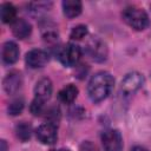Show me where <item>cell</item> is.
<instances>
[{
	"mask_svg": "<svg viewBox=\"0 0 151 151\" xmlns=\"http://www.w3.org/2000/svg\"><path fill=\"white\" fill-rule=\"evenodd\" d=\"M114 85L113 77L105 71L97 72L88 81L87 94L93 103H99L109 97Z\"/></svg>",
	"mask_w": 151,
	"mask_h": 151,
	"instance_id": "cell-1",
	"label": "cell"
},
{
	"mask_svg": "<svg viewBox=\"0 0 151 151\" xmlns=\"http://www.w3.org/2000/svg\"><path fill=\"white\" fill-rule=\"evenodd\" d=\"M122 18L130 27H132L136 31H143L150 24L146 12L137 6L125 7L122 12Z\"/></svg>",
	"mask_w": 151,
	"mask_h": 151,
	"instance_id": "cell-2",
	"label": "cell"
},
{
	"mask_svg": "<svg viewBox=\"0 0 151 151\" xmlns=\"http://www.w3.org/2000/svg\"><path fill=\"white\" fill-rule=\"evenodd\" d=\"M86 52L88 57L96 63H103L107 59L109 48L107 45L99 38H92L86 45Z\"/></svg>",
	"mask_w": 151,
	"mask_h": 151,
	"instance_id": "cell-3",
	"label": "cell"
},
{
	"mask_svg": "<svg viewBox=\"0 0 151 151\" xmlns=\"http://www.w3.org/2000/svg\"><path fill=\"white\" fill-rule=\"evenodd\" d=\"M80 57H81V48L72 42L64 46L59 53V60L66 67H72L77 65Z\"/></svg>",
	"mask_w": 151,
	"mask_h": 151,
	"instance_id": "cell-4",
	"label": "cell"
},
{
	"mask_svg": "<svg viewBox=\"0 0 151 151\" xmlns=\"http://www.w3.org/2000/svg\"><path fill=\"white\" fill-rule=\"evenodd\" d=\"M101 144L105 151H122L123 138L118 130H106L101 134Z\"/></svg>",
	"mask_w": 151,
	"mask_h": 151,
	"instance_id": "cell-5",
	"label": "cell"
},
{
	"mask_svg": "<svg viewBox=\"0 0 151 151\" xmlns=\"http://www.w3.org/2000/svg\"><path fill=\"white\" fill-rule=\"evenodd\" d=\"M35 134H37V138L39 139V142H41L42 144H46V145H52L58 139L57 126L50 122L41 124L37 129Z\"/></svg>",
	"mask_w": 151,
	"mask_h": 151,
	"instance_id": "cell-6",
	"label": "cell"
},
{
	"mask_svg": "<svg viewBox=\"0 0 151 151\" xmlns=\"http://www.w3.org/2000/svg\"><path fill=\"white\" fill-rule=\"evenodd\" d=\"M144 84V77L143 74H140L139 72H130L127 73L123 80H122V91L126 94H131L134 93L136 91H138Z\"/></svg>",
	"mask_w": 151,
	"mask_h": 151,
	"instance_id": "cell-7",
	"label": "cell"
},
{
	"mask_svg": "<svg viewBox=\"0 0 151 151\" xmlns=\"http://www.w3.org/2000/svg\"><path fill=\"white\" fill-rule=\"evenodd\" d=\"M48 53L44 50H31L25 57V61L31 68H41L48 63Z\"/></svg>",
	"mask_w": 151,
	"mask_h": 151,
	"instance_id": "cell-8",
	"label": "cell"
},
{
	"mask_svg": "<svg viewBox=\"0 0 151 151\" xmlns=\"http://www.w3.org/2000/svg\"><path fill=\"white\" fill-rule=\"evenodd\" d=\"M22 85V78L21 74L17 71L9 72L2 80V87L7 94H14L17 93Z\"/></svg>",
	"mask_w": 151,
	"mask_h": 151,
	"instance_id": "cell-9",
	"label": "cell"
},
{
	"mask_svg": "<svg viewBox=\"0 0 151 151\" xmlns=\"http://www.w3.org/2000/svg\"><path fill=\"white\" fill-rule=\"evenodd\" d=\"M52 91H53L52 81L48 78H41L34 86V96H35V98L41 100V101H44V103L51 98Z\"/></svg>",
	"mask_w": 151,
	"mask_h": 151,
	"instance_id": "cell-10",
	"label": "cell"
},
{
	"mask_svg": "<svg viewBox=\"0 0 151 151\" xmlns=\"http://www.w3.org/2000/svg\"><path fill=\"white\" fill-rule=\"evenodd\" d=\"M2 60L5 64H14L19 58V47L14 41H6L2 46Z\"/></svg>",
	"mask_w": 151,
	"mask_h": 151,
	"instance_id": "cell-11",
	"label": "cell"
},
{
	"mask_svg": "<svg viewBox=\"0 0 151 151\" xmlns=\"http://www.w3.org/2000/svg\"><path fill=\"white\" fill-rule=\"evenodd\" d=\"M12 32L18 39H25L27 37H29V34L32 32V26L25 19H17L13 22Z\"/></svg>",
	"mask_w": 151,
	"mask_h": 151,
	"instance_id": "cell-12",
	"label": "cell"
},
{
	"mask_svg": "<svg viewBox=\"0 0 151 151\" xmlns=\"http://www.w3.org/2000/svg\"><path fill=\"white\" fill-rule=\"evenodd\" d=\"M83 5L79 0H65L63 1V12L68 18H76L81 13Z\"/></svg>",
	"mask_w": 151,
	"mask_h": 151,
	"instance_id": "cell-13",
	"label": "cell"
},
{
	"mask_svg": "<svg viewBox=\"0 0 151 151\" xmlns=\"http://www.w3.org/2000/svg\"><path fill=\"white\" fill-rule=\"evenodd\" d=\"M78 96V87L73 84H68L65 87H63L59 93H58V98L61 103L64 104H71L76 100Z\"/></svg>",
	"mask_w": 151,
	"mask_h": 151,
	"instance_id": "cell-14",
	"label": "cell"
},
{
	"mask_svg": "<svg viewBox=\"0 0 151 151\" xmlns=\"http://www.w3.org/2000/svg\"><path fill=\"white\" fill-rule=\"evenodd\" d=\"M0 17L2 22L5 24H13L17 20V9L9 2H4L0 9Z\"/></svg>",
	"mask_w": 151,
	"mask_h": 151,
	"instance_id": "cell-15",
	"label": "cell"
},
{
	"mask_svg": "<svg viewBox=\"0 0 151 151\" xmlns=\"http://www.w3.org/2000/svg\"><path fill=\"white\" fill-rule=\"evenodd\" d=\"M15 136L21 142H27L32 134V126L27 122H20L15 125Z\"/></svg>",
	"mask_w": 151,
	"mask_h": 151,
	"instance_id": "cell-16",
	"label": "cell"
},
{
	"mask_svg": "<svg viewBox=\"0 0 151 151\" xmlns=\"http://www.w3.org/2000/svg\"><path fill=\"white\" fill-rule=\"evenodd\" d=\"M8 113L11 116H18L21 113V111L24 110V100L21 98H17L14 100H12L8 105Z\"/></svg>",
	"mask_w": 151,
	"mask_h": 151,
	"instance_id": "cell-17",
	"label": "cell"
},
{
	"mask_svg": "<svg viewBox=\"0 0 151 151\" xmlns=\"http://www.w3.org/2000/svg\"><path fill=\"white\" fill-rule=\"evenodd\" d=\"M87 33H88L87 26H85V25H78V26H76V27L72 28L70 37L73 40H81L83 38H85L87 35Z\"/></svg>",
	"mask_w": 151,
	"mask_h": 151,
	"instance_id": "cell-18",
	"label": "cell"
},
{
	"mask_svg": "<svg viewBox=\"0 0 151 151\" xmlns=\"http://www.w3.org/2000/svg\"><path fill=\"white\" fill-rule=\"evenodd\" d=\"M29 110L34 116H40L44 112V101L34 98L29 105Z\"/></svg>",
	"mask_w": 151,
	"mask_h": 151,
	"instance_id": "cell-19",
	"label": "cell"
},
{
	"mask_svg": "<svg viewBox=\"0 0 151 151\" xmlns=\"http://www.w3.org/2000/svg\"><path fill=\"white\" fill-rule=\"evenodd\" d=\"M79 151H98V147L96 146V144H93L90 140H85L80 144L79 146Z\"/></svg>",
	"mask_w": 151,
	"mask_h": 151,
	"instance_id": "cell-20",
	"label": "cell"
},
{
	"mask_svg": "<svg viewBox=\"0 0 151 151\" xmlns=\"http://www.w3.org/2000/svg\"><path fill=\"white\" fill-rule=\"evenodd\" d=\"M44 39H45V41H57L58 40V33H55V32H47L46 34H44Z\"/></svg>",
	"mask_w": 151,
	"mask_h": 151,
	"instance_id": "cell-21",
	"label": "cell"
},
{
	"mask_svg": "<svg viewBox=\"0 0 151 151\" xmlns=\"http://www.w3.org/2000/svg\"><path fill=\"white\" fill-rule=\"evenodd\" d=\"M0 144H1V151H7V144L4 139L0 142Z\"/></svg>",
	"mask_w": 151,
	"mask_h": 151,
	"instance_id": "cell-22",
	"label": "cell"
},
{
	"mask_svg": "<svg viewBox=\"0 0 151 151\" xmlns=\"http://www.w3.org/2000/svg\"><path fill=\"white\" fill-rule=\"evenodd\" d=\"M132 151H149V150L145 149V147H143V146H134L132 149Z\"/></svg>",
	"mask_w": 151,
	"mask_h": 151,
	"instance_id": "cell-23",
	"label": "cell"
},
{
	"mask_svg": "<svg viewBox=\"0 0 151 151\" xmlns=\"http://www.w3.org/2000/svg\"><path fill=\"white\" fill-rule=\"evenodd\" d=\"M51 151H70L68 149H58V150H51Z\"/></svg>",
	"mask_w": 151,
	"mask_h": 151,
	"instance_id": "cell-24",
	"label": "cell"
},
{
	"mask_svg": "<svg viewBox=\"0 0 151 151\" xmlns=\"http://www.w3.org/2000/svg\"><path fill=\"white\" fill-rule=\"evenodd\" d=\"M150 7H151V4H150Z\"/></svg>",
	"mask_w": 151,
	"mask_h": 151,
	"instance_id": "cell-25",
	"label": "cell"
}]
</instances>
